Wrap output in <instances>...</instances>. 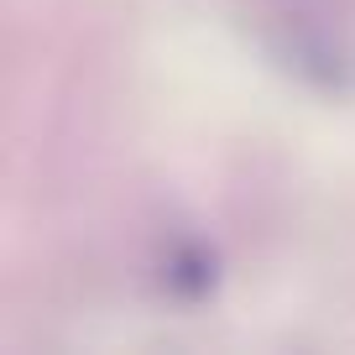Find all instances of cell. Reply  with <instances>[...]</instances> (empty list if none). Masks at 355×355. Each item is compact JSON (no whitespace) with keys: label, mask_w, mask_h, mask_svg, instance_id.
<instances>
[{"label":"cell","mask_w":355,"mask_h":355,"mask_svg":"<svg viewBox=\"0 0 355 355\" xmlns=\"http://www.w3.org/2000/svg\"><path fill=\"white\" fill-rule=\"evenodd\" d=\"M162 288L173 293V298H183V303L204 298V293L214 288V256L204 251V245H178V251H167Z\"/></svg>","instance_id":"cell-1"}]
</instances>
